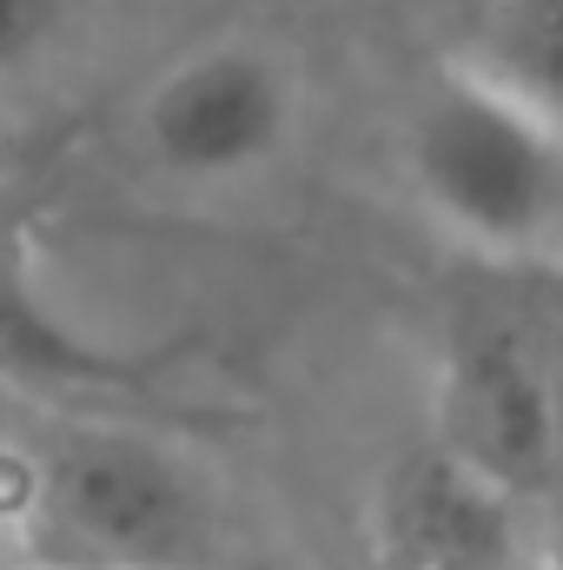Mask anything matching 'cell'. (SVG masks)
<instances>
[{
  "label": "cell",
  "mask_w": 563,
  "mask_h": 570,
  "mask_svg": "<svg viewBox=\"0 0 563 570\" xmlns=\"http://www.w3.org/2000/svg\"><path fill=\"white\" fill-rule=\"evenodd\" d=\"M20 451L27 558L73 570H199L219 538L206 471L127 425H60Z\"/></svg>",
  "instance_id": "6da1fadb"
},
{
  "label": "cell",
  "mask_w": 563,
  "mask_h": 570,
  "mask_svg": "<svg viewBox=\"0 0 563 570\" xmlns=\"http://www.w3.org/2000/svg\"><path fill=\"white\" fill-rule=\"evenodd\" d=\"M405 179L484 259H531L563 233V146L457 67H437L405 120Z\"/></svg>",
  "instance_id": "7a4b0ae2"
},
{
  "label": "cell",
  "mask_w": 563,
  "mask_h": 570,
  "mask_svg": "<svg viewBox=\"0 0 563 570\" xmlns=\"http://www.w3.org/2000/svg\"><path fill=\"white\" fill-rule=\"evenodd\" d=\"M437 451L504 498L563 471V358L551 332L504 305H471L437 358Z\"/></svg>",
  "instance_id": "3957f363"
},
{
  "label": "cell",
  "mask_w": 563,
  "mask_h": 570,
  "mask_svg": "<svg viewBox=\"0 0 563 570\" xmlns=\"http://www.w3.org/2000/svg\"><path fill=\"white\" fill-rule=\"evenodd\" d=\"M134 127L146 159L186 186L246 179L298 134V67L253 33L199 40L140 94Z\"/></svg>",
  "instance_id": "277c9868"
},
{
  "label": "cell",
  "mask_w": 563,
  "mask_h": 570,
  "mask_svg": "<svg viewBox=\"0 0 563 570\" xmlns=\"http://www.w3.org/2000/svg\"><path fill=\"white\" fill-rule=\"evenodd\" d=\"M378 544L398 570H524L517 498L491 491L437 444L385 478Z\"/></svg>",
  "instance_id": "5b68a950"
},
{
  "label": "cell",
  "mask_w": 563,
  "mask_h": 570,
  "mask_svg": "<svg viewBox=\"0 0 563 570\" xmlns=\"http://www.w3.org/2000/svg\"><path fill=\"white\" fill-rule=\"evenodd\" d=\"M563 146V0H457L451 60Z\"/></svg>",
  "instance_id": "8992f818"
},
{
  "label": "cell",
  "mask_w": 563,
  "mask_h": 570,
  "mask_svg": "<svg viewBox=\"0 0 563 570\" xmlns=\"http://www.w3.org/2000/svg\"><path fill=\"white\" fill-rule=\"evenodd\" d=\"M67 13L73 0H0V73H20L27 60H40L67 27Z\"/></svg>",
  "instance_id": "52a82bcc"
},
{
  "label": "cell",
  "mask_w": 563,
  "mask_h": 570,
  "mask_svg": "<svg viewBox=\"0 0 563 570\" xmlns=\"http://www.w3.org/2000/svg\"><path fill=\"white\" fill-rule=\"evenodd\" d=\"M0 538H20V451L0 444Z\"/></svg>",
  "instance_id": "ba28073f"
}]
</instances>
